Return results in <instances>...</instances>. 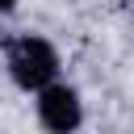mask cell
Listing matches in <instances>:
<instances>
[{
    "instance_id": "obj_1",
    "label": "cell",
    "mask_w": 134,
    "mask_h": 134,
    "mask_svg": "<svg viewBox=\"0 0 134 134\" xmlns=\"http://www.w3.org/2000/svg\"><path fill=\"white\" fill-rule=\"evenodd\" d=\"M4 63H8L13 84L25 88V92H38V88H46V84L59 75V54H54V46H50L46 38H38V34L13 38Z\"/></svg>"
},
{
    "instance_id": "obj_2",
    "label": "cell",
    "mask_w": 134,
    "mask_h": 134,
    "mask_svg": "<svg viewBox=\"0 0 134 134\" xmlns=\"http://www.w3.org/2000/svg\"><path fill=\"white\" fill-rule=\"evenodd\" d=\"M38 121H42L46 130H54V134L75 130V126L84 121V100H80V92H75L71 84H59V80H50L46 88H38Z\"/></svg>"
},
{
    "instance_id": "obj_3",
    "label": "cell",
    "mask_w": 134,
    "mask_h": 134,
    "mask_svg": "<svg viewBox=\"0 0 134 134\" xmlns=\"http://www.w3.org/2000/svg\"><path fill=\"white\" fill-rule=\"evenodd\" d=\"M13 4H17V0H0V13H8V8H13Z\"/></svg>"
}]
</instances>
